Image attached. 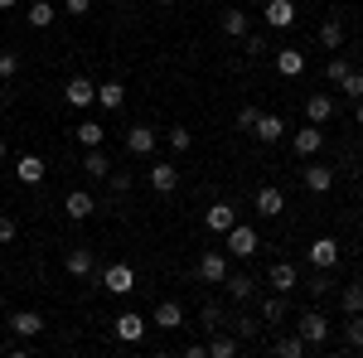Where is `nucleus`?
Instances as JSON below:
<instances>
[{
    "label": "nucleus",
    "mask_w": 363,
    "mask_h": 358,
    "mask_svg": "<svg viewBox=\"0 0 363 358\" xmlns=\"http://www.w3.org/2000/svg\"><path fill=\"white\" fill-rule=\"evenodd\" d=\"M194 276L203 281V286H223V281H228V257H223V252H203L199 267H194Z\"/></svg>",
    "instance_id": "1"
},
{
    "label": "nucleus",
    "mask_w": 363,
    "mask_h": 358,
    "mask_svg": "<svg viewBox=\"0 0 363 358\" xmlns=\"http://www.w3.org/2000/svg\"><path fill=\"white\" fill-rule=\"evenodd\" d=\"M296 334L306 339L310 349H320V344L330 339V320H325L320 310H306V315H301V325H296Z\"/></svg>",
    "instance_id": "2"
},
{
    "label": "nucleus",
    "mask_w": 363,
    "mask_h": 358,
    "mask_svg": "<svg viewBox=\"0 0 363 358\" xmlns=\"http://www.w3.org/2000/svg\"><path fill=\"white\" fill-rule=\"evenodd\" d=\"M223 237H228V252H233V257H252V252L262 247V242H257V228H247V223H233Z\"/></svg>",
    "instance_id": "3"
},
{
    "label": "nucleus",
    "mask_w": 363,
    "mask_h": 358,
    "mask_svg": "<svg viewBox=\"0 0 363 358\" xmlns=\"http://www.w3.org/2000/svg\"><path fill=\"white\" fill-rule=\"evenodd\" d=\"M102 286H107L112 296H131V291H136V272H131L126 262H116V267L102 272Z\"/></svg>",
    "instance_id": "4"
},
{
    "label": "nucleus",
    "mask_w": 363,
    "mask_h": 358,
    "mask_svg": "<svg viewBox=\"0 0 363 358\" xmlns=\"http://www.w3.org/2000/svg\"><path fill=\"white\" fill-rule=\"evenodd\" d=\"M252 208H257L262 218H277L281 208H286V194H281L277 184H262V189H257V198H252Z\"/></svg>",
    "instance_id": "5"
},
{
    "label": "nucleus",
    "mask_w": 363,
    "mask_h": 358,
    "mask_svg": "<svg viewBox=\"0 0 363 358\" xmlns=\"http://www.w3.org/2000/svg\"><path fill=\"white\" fill-rule=\"evenodd\" d=\"M335 262H339V242L335 237H315V242H310V267H315V272H330Z\"/></svg>",
    "instance_id": "6"
},
{
    "label": "nucleus",
    "mask_w": 363,
    "mask_h": 358,
    "mask_svg": "<svg viewBox=\"0 0 363 358\" xmlns=\"http://www.w3.org/2000/svg\"><path fill=\"white\" fill-rule=\"evenodd\" d=\"M330 116H335V97H330V92H310L306 97V121L310 126H325Z\"/></svg>",
    "instance_id": "7"
},
{
    "label": "nucleus",
    "mask_w": 363,
    "mask_h": 358,
    "mask_svg": "<svg viewBox=\"0 0 363 358\" xmlns=\"http://www.w3.org/2000/svg\"><path fill=\"white\" fill-rule=\"evenodd\" d=\"M63 102H68V107H92V102H97V87L87 83V78H68V87H63Z\"/></svg>",
    "instance_id": "8"
},
{
    "label": "nucleus",
    "mask_w": 363,
    "mask_h": 358,
    "mask_svg": "<svg viewBox=\"0 0 363 358\" xmlns=\"http://www.w3.org/2000/svg\"><path fill=\"white\" fill-rule=\"evenodd\" d=\"M150 189L155 194H174L179 189V169L169 165V160H155V165H150Z\"/></svg>",
    "instance_id": "9"
},
{
    "label": "nucleus",
    "mask_w": 363,
    "mask_h": 358,
    "mask_svg": "<svg viewBox=\"0 0 363 358\" xmlns=\"http://www.w3.org/2000/svg\"><path fill=\"white\" fill-rule=\"evenodd\" d=\"M63 272L78 276V281H87V276L97 272V262H92V247H73L68 257H63Z\"/></svg>",
    "instance_id": "10"
},
{
    "label": "nucleus",
    "mask_w": 363,
    "mask_h": 358,
    "mask_svg": "<svg viewBox=\"0 0 363 358\" xmlns=\"http://www.w3.org/2000/svg\"><path fill=\"white\" fill-rule=\"evenodd\" d=\"M252 136L262 140V145H277V140L286 136V121H281L277 111H272V116H267V111H262V116H257V126H252Z\"/></svg>",
    "instance_id": "11"
},
{
    "label": "nucleus",
    "mask_w": 363,
    "mask_h": 358,
    "mask_svg": "<svg viewBox=\"0 0 363 358\" xmlns=\"http://www.w3.org/2000/svg\"><path fill=\"white\" fill-rule=\"evenodd\" d=\"M10 330L20 334V339H39V334H44V315H34V310H15V315H10Z\"/></svg>",
    "instance_id": "12"
},
{
    "label": "nucleus",
    "mask_w": 363,
    "mask_h": 358,
    "mask_svg": "<svg viewBox=\"0 0 363 358\" xmlns=\"http://www.w3.org/2000/svg\"><path fill=\"white\" fill-rule=\"evenodd\" d=\"M155 140H160L155 126H131V131H126V150H131V155H150Z\"/></svg>",
    "instance_id": "13"
},
{
    "label": "nucleus",
    "mask_w": 363,
    "mask_h": 358,
    "mask_svg": "<svg viewBox=\"0 0 363 358\" xmlns=\"http://www.w3.org/2000/svg\"><path fill=\"white\" fill-rule=\"evenodd\" d=\"M63 213H68V218H73V223H83V218H92V213H97V203H92V194L73 189V194H68V198H63Z\"/></svg>",
    "instance_id": "14"
},
{
    "label": "nucleus",
    "mask_w": 363,
    "mask_h": 358,
    "mask_svg": "<svg viewBox=\"0 0 363 358\" xmlns=\"http://www.w3.org/2000/svg\"><path fill=\"white\" fill-rule=\"evenodd\" d=\"M140 334H145V320H140L136 310H121V315H116V339H121V344H136Z\"/></svg>",
    "instance_id": "15"
},
{
    "label": "nucleus",
    "mask_w": 363,
    "mask_h": 358,
    "mask_svg": "<svg viewBox=\"0 0 363 358\" xmlns=\"http://www.w3.org/2000/svg\"><path fill=\"white\" fill-rule=\"evenodd\" d=\"M184 325V305L179 301H160L155 305V330H179Z\"/></svg>",
    "instance_id": "16"
},
{
    "label": "nucleus",
    "mask_w": 363,
    "mask_h": 358,
    "mask_svg": "<svg viewBox=\"0 0 363 358\" xmlns=\"http://www.w3.org/2000/svg\"><path fill=\"white\" fill-rule=\"evenodd\" d=\"M267 25L272 29H291L296 25V5H291V0H267Z\"/></svg>",
    "instance_id": "17"
},
{
    "label": "nucleus",
    "mask_w": 363,
    "mask_h": 358,
    "mask_svg": "<svg viewBox=\"0 0 363 358\" xmlns=\"http://www.w3.org/2000/svg\"><path fill=\"white\" fill-rule=\"evenodd\" d=\"M203 223H208L213 233H228V228L238 223V213H233V203H223V198H218V203H208V213H203Z\"/></svg>",
    "instance_id": "18"
},
{
    "label": "nucleus",
    "mask_w": 363,
    "mask_h": 358,
    "mask_svg": "<svg viewBox=\"0 0 363 358\" xmlns=\"http://www.w3.org/2000/svg\"><path fill=\"white\" fill-rule=\"evenodd\" d=\"M291 145H296V155H306V160H310V155H315V150L325 145V131L306 121V131H296V140H291Z\"/></svg>",
    "instance_id": "19"
},
{
    "label": "nucleus",
    "mask_w": 363,
    "mask_h": 358,
    "mask_svg": "<svg viewBox=\"0 0 363 358\" xmlns=\"http://www.w3.org/2000/svg\"><path fill=\"white\" fill-rule=\"evenodd\" d=\"M83 174L87 179H107V174H112V160L102 155V145H92V150L83 155Z\"/></svg>",
    "instance_id": "20"
},
{
    "label": "nucleus",
    "mask_w": 363,
    "mask_h": 358,
    "mask_svg": "<svg viewBox=\"0 0 363 358\" xmlns=\"http://www.w3.org/2000/svg\"><path fill=\"white\" fill-rule=\"evenodd\" d=\"M228 296H233V301H252V296H257V281H252L247 272H228Z\"/></svg>",
    "instance_id": "21"
},
{
    "label": "nucleus",
    "mask_w": 363,
    "mask_h": 358,
    "mask_svg": "<svg viewBox=\"0 0 363 358\" xmlns=\"http://www.w3.org/2000/svg\"><path fill=\"white\" fill-rule=\"evenodd\" d=\"M272 354H281V358H306L310 344L301 339V334H281V339H272Z\"/></svg>",
    "instance_id": "22"
},
{
    "label": "nucleus",
    "mask_w": 363,
    "mask_h": 358,
    "mask_svg": "<svg viewBox=\"0 0 363 358\" xmlns=\"http://www.w3.org/2000/svg\"><path fill=\"white\" fill-rule=\"evenodd\" d=\"M44 174H49V169H44V160H39V155H25V160L15 165V179H20V184H39Z\"/></svg>",
    "instance_id": "23"
},
{
    "label": "nucleus",
    "mask_w": 363,
    "mask_h": 358,
    "mask_svg": "<svg viewBox=\"0 0 363 358\" xmlns=\"http://www.w3.org/2000/svg\"><path fill=\"white\" fill-rule=\"evenodd\" d=\"M25 20H29V25H34V29H49V25H54V20H58V10H54V5H49V0H34V5H29V10H25Z\"/></svg>",
    "instance_id": "24"
},
{
    "label": "nucleus",
    "mask_w": 363,
    "mask_h": 358,
    "mask_svg": "<svg viewBox=\"0 0 363 358\" xmlns=\"http://www.w3.org/2000/svg\"><path fill=\"white\" fill-rule=\"evenodd\" d=\"M301 68H306V54H301V49H281L277 54V73L281 78H296Z\"/></svg>",
    "instance_id": "25"
},
{
    "label": "nucleus",
    "mask_w": 363,
    "mask_h": 358,
    "mask_svg": "<svg viewBox=\"0 0 363 358\" xmlns=\"http://www.w3.org/2000/svg\"><path fill=\"white\" fill-rule=\"evenodd\" d=\"M330 184H335V169H330V165H310L306 169V189L310 194H325Z\"/></svg>",
    "instance_id": "26"
},
{
    "label": "nucleus",
    "mask_w": 363,
    "mask_h": 358,
    "mask_svg": "<svg viewBox=\"0 0 363 358\" xmlns=\"http://www.w3.org/2000/svg\"><path fill=\"white\" fill-rule=\"evenodd\" d=\"M272 291H281V296L296 291V267H291V262H277V267H272Z\"/></svg>",
    "instance_id": "27"
},
{
    "label": "nucleus",
    "mask_w": 363,
    "mask_h": 358,
    "mask_svg": "<svg viewBox=\"0 0 363 358\" xmlns=\"http://www.w3.org/2000/svg\"><path fill=\"white\" fill-rule=\"evenodd\" d=\"M121 102H126V87H121V83H102V87H97V107L116 111Z\"/></svg>",
    "instance_id": "28"
},
{
    "label": "nucleus",
    "mask_w": 363,
    "mask_h": 358,
    "mask_svg": "<svg viewBox=\"0 0 363 358\" xmlns=\"http://www.w3.org/2000/svg\"><path fill=\"white\" fill-rule=\"evenodd\" d=\"M281 320H286V301H281V291H277V296H267V301H262V325H272V330H277Z\"/></svg>",
    "instance_id": "29"
},
{
    "label": "nucleus",
    "mask_w": 363,
    "mask_h": 358,
    "mask_svg": "<svg viewBox=\"0 0 363 358\" xmlns=\"http://www.w3.org/2000/svg\"><path fill=\"white\" fill-rule=\"evenodd\" d=\"M223 34L228 39H247V15H242V10H228L223 15Z\"/></svg>",
    "instance_id": "30"
},
{
    "label": "nucleus",
    "mask_w": 363,
    "mask_h": 358,
    "mask_svg": "<svg viewBox=\"0 0 363 358\" xmlns=\"http://www.w3.org/2000/svg\"><path fill=\"white\" fill-rule=\"evenodd\" d=\"M339 305H344V315H359V310H363V286H359V281H349V286H344Z\"/></svg>",
    "instance_id": "31"
},
{
    "label": "nucleus",
    "mask_w": 363,
    "mask_h": 358,
    "mask_svg": "<svg viewBox=\"0 0 363 358\" xmlns=\"http://www.w3.org/2000/svg\"><path fill=\"white\" fill-rule=\"evenodd\" d=\"M320 44H325V49H344V25H339V20H325V25H320Z\"/></svg>",
    "instance_id": "32"
},
{
    "label": "nucleus",
    "mask_w": 363,
    "mask_h": 358,
    "mask_svg": "<svg viewBox=\"0 0 363 358\" xmlns=\"http://www.w3.org/2000/svg\"><path fill=\"white\" fill-rule=\"evenodd\" d=\"M102 136H107V126H102V121H83V126H78V140H83L87 150H92V145H102Z\"/></svg>",
    "instance_id": "33"
},
{
    "label": "nucleus",
    "mask_w": 363,
    "mask_h": 358,
    "mask_svg": "<svg viewBox=\"0 0 363 358\" xmlns=\"http://www.w3.org/2000/svg\"><path fill=\"white\" fill-rule=\"evenodd\" d=\"M238 349H242V339H228V334H218V339L208 344V358H233Z\"/></svg>",
    "instance_id": "34"
},
{
    "label": "nucleus",
    "mask_w": 363,
    "mask_h": 358,
    "mask_svg": "<svg viewBox=\"0 0 363 358\" xmlns=\"http://www.w3.org/2000/svg\"><path fill=\"white\" fill-rule=\"evenodd\" d=\"M169 145H174L179 155H184V150H194V131H189V126H169Z\"/></svg>",
    "instance_id": "35"
},
{
    "label": "nucleus",
    "mask_w": 363,
    "mask_h": 358,
    "mask_svg": "<svg viewBox=\"0 0 363 358\" xmlns=\"http://www.w3.org/2000/svg\"><path fill=\"white\" fill-rule=\"evenodd\" d=\"M20 73V54H10V49H0V83H10Z\"/></svg>",
    "instance_id": "36"
},
{
    "label": "nucleus",
    "mask_w": 363,
    "mask_h": 358,
    "mask_svg": "<svg viewBox=\"0 0 363 358\" xmlns=\"http://www.w3.org/2000/svg\"><path fill=\"white\" fill-rule=\"evenodd\" d=\"M344 73H349V58H330V63H325V78H330V83H344Z\"/></svg>",
    "instance_id": "37"
},
{
    "label": "nucleus",
    "mask_w": 363,
    "mask_h": 358,
    "mask_svg": "<svg viewBox=\"0 0 363 358\" xmlns=\"http://www.w3.org/2000/svg\"><path fill=\"white\" fill-rule=\"evenodd\" d=\"M349 349H363V310L349 315Z\"/></svg>",
    "instance_id": "38"
},
{
    "label": "nucleus",
    "mask_w": 363,
    "mask_h": 358,
    "mask_svg": "<svg viewBox=\"0 0 363 358\" xmlns=\"http://www.w3.org/2000/svg\"><path fill=\"white\" fill-rule=\"evenodd\" d=\"M344 92H349V97H363V73H354V68H349V73H344Z\"/></svg>",
    "instance_id": "39"
},
{
    "label": "nucleus",
    "mask_w": 363,
    "mask_h": 358,
    "mask_svg": "<svg viewBox=\"0 0 363 358\" xmlns=\"http://www.w3.org/2000/svg\"><path fill=\"white\" fill-rule=\"evenodd\" d=\"M15 233H20V223L10 218V213H0V247H5V242H15Z\"/></svg>",
    "instance_id": "40"
},
{
    "label": "nucleus",
    "mask_w": 363,
    "mask_h": 358,
    "mask_svg": "<svg viewBox=\"0 0 363 358\" xmlns=\"http://www.w3.org/2000/svg\"><path fill=\"white\" fill-rule=\"evenodd\" d=\"M257 116H262L257 107H242V111H238V131H252V126H257Z\"/></svg>",
    "instance_id": "41"
},
{
    "label": "nucleus",
    "mask_w": 363,
    "mask_h": 358,
    "mask_svg": "<svg viewBox=\"0 0 363 358\" xmlns=\"http://www.w3.org/2000/svg\"><path fill=\"white\" fill-rule=\"evenodd\" d=\"M107 179H112V194H126V189H131V174H126V169H112Z\"/></svg>",
    "instance_id": "42"
},
{
    "label": "nucleus",
    "mask_w": 363,
    "mask_h": 358,
    "mask_svg": "<svg viewBox=\"0 0 363 358\" xmlns=\"http://www.w3.org/2000/svg\"><path fill=\"white\" fill-rule=\"evenodd\" d=\"M218 320H223V310H218V305H203V325L218 330Z\"/></svg>",
    "instance_id": "43"
},
{
    "label": "nucleus",
    "mask_w": 363,
    "mask_h": 358,
    "mask_svg": "<svg viewBox=\"0 0 363 358\" xmlns=\"http://www.w3.org/2000/svg\"><path fill=\"white\" fill-rule=\"evenodd\" d=\"M330 286H335V281H330V276L320 272V276H315V281H310V296H325V291H330Z\"/></svg>",
    "instance_id": "44"
},
{
    "label": "nucleus",
    "mask_w": 363,
    "mask_h": 358,
    "mask_svg": "<svg viewBox=\"0 0 363 358\" xmlns=\"http://www.w3.org/2000/svg\"><path fill=\"white\" fill-rule=\"evenodd\" d=\"M63 10H68V15H87V10H92V0H63Z\"/></svg>",
    "instance_id": "45"
},
{
    "label": "nucleus",
    "mask_w": 363,
    "mask_h": 358,
    "mask_svg": "<svg viewBox=\"0 0 363 358\" xmlns=\"http://www.w3.org/2000/svg\"><path fill=\"white\" fill-rule=\"evenodd\" d=\"M247 54H252V58L267 54V39H262V34H247Z\"/></svg>",
    "instance_id": "46"
},
{
    "label": "nucleus",
    "mask_w": 363,
    "mask_h": 358,
    "mask_svg": "<svg viewBox=\"0 0 363 358\" xmlns=\"http://www.w3.org/2000/svg\"><path fill=\"white\" fill-rule=\"evenodd\" d=\"M233 325H238V334H242V339H252V334L262 330V325H257V320H233Z\"/></svg>",
    "instance_id": "47"
},
{
    "label": "nucleus",
    "mask_w": 363,
    "mask_h": 358,
    "mask_svg": "<svg viewBox=\"0 0 363 358\" xmlns=\"http://www.w3.org/2000/svg\"><path fill=\"white\" fill-rule=\"evenodd\" d=\"M15 5H20V0H0V10H15Z\"/></svg>",
    "instance_id": "48"
},
{
    "label": "nucleus",
    "mask_w": 363,
    "mask_h": 358,
    "mask_svg": "<svg viewBox=\"0 0 363 358\" xmlns=\"http://www.w3.org/2000/svg\"><path fill=\"white\" fill-rule=\"evenodd\" d=\"M0 160H5V136H0Z\"/></svg>",
    "instance_id": "49"
},
{
    "label": "nucleus",
    "mask_w": 363,
    "mask_h": 358,
    "mask_svg": "<svg viewBox=\"0 0 363 358\" xmlns=\"http://www.w3.org/2000/svg\"><path fill=\"white\" fill-rule=\"evenodd\" d=\"M359 126H363V102H359Z\"/></svg>",
    "instance_id": "50"
},
{
    "label": "nucleus",
    "mask_w": 363,
    "mask_h": 358,
    "mask_svg": "<svg viewBox=\"0 0 363 358\" xmlns=\"http://www.w3.org/2000/svg\"><path fill=\"white\" fill-rule=\"evenodd\" d=\"M155 5H174V0H155Z\"/></svg>",
    "instance_id": "51"
}]
</instances>
